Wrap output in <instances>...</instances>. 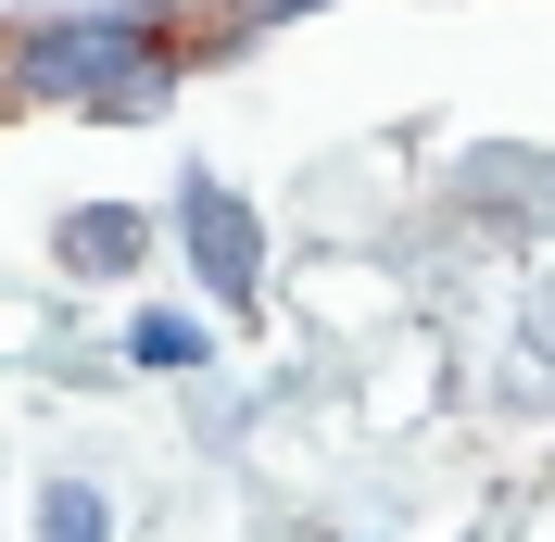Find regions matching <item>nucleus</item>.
<instances>
[{
	"label": "nucleus",
	"mask_w": 555,
	"mask_h": 542,
	"mask_svg": "<svg viewBox=\"0 0 555 542\" xmlns=\"http://www.w3.org/2000/svg\"><path fill=\"white\" fill-rule=\"evenodd\" d=\"M165 76V26L152 13H102V26H38L13 38V102H102V114H139Z\"/></svg>",
	"instance_id": "1"
},
{
	"label": "nucleus",
	"mask_w": 555,
	"mask_h": 542,
	"mask_svg": "<svg viewBox=\"0 0 555 542\" xmlns=\"http://www.w3.org/2000/svg\"><path fill=\"white\" fill-rule=\"evenodd\" d=\"M190 253H203V278L228 291V304L253 291V215L228 203V190H190Z\"/></svg>",
	"instance_id": "2"
},
{
	"label": "nucleus",
	"mask_w": 555,
	"mask_h": 542,
	"mask_svg": "<svg viewBox=\"0 0 555 542\" xmlns=\"http://www.w3.org/2000/svg\"><path fill=\"white\" fill-rule=\"evenodd\" d=\"M64 266H89V278L139 266V215H64Z\"/></svg>",
	"instance_id": "3"
},
{
	"label": "nucleus",
	"mask_w": 555,
	"mask_h": 542,
	"mask_svg": "<svg viewBox=\"0 0 555 542\" xmlns=\"http://www.w3.org/2000/svg\"><path fill=\"white\" fill-rule=\"evenodd\" d=\"M127 353H139V366H190V353H203V328H190V315H139Z\"/></svg>",
	"instance_id": "4"
},
{
	"label": "nucleus",
	"mask_w": 555,
	"mask_h": 542,
	"mask_svg": "<svg viewBox=\"0 0 555 542\" xmlns=\"http://www.w3.org/2000/svg\"><path fill=\"white\" fill-rule=\"evenodd\" d=\"M38 542H102V492H76V479H64L51 517H38Z\"/></svg>",
	"instance_id": "5"
}]
</instances>
